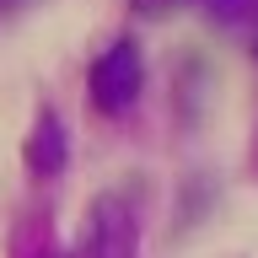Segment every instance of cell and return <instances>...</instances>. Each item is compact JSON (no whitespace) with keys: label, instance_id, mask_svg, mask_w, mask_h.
Wrapping results in <instances>:
<instances>
[{"label":"cell","instance_id":"6da1fadb","mask_svg":"<svg viewBox=\"0 0 258 258\" xmlns=\"http://www.w3.org/2000/svg\"><path fill=\"white\" fill-rule=\"evenodd\" d=\"M70 258H140V210L129 205V194L108 188L86 205Z\"/></svg>","mask_w":258,"mask_h":258},{"label":"cell","instance_id":"7a4b0ae2","mask_svg":"<svg viewBox=\"0 0 258 258\" xmlns=\"http://www.w3.org/2000/svg\"><path fill=\"white\" fill-rule=\"evenodd\" d=\"M140 86H145V59H140V43L135 38H118V43H108L92 59V102H97V113H108V118L129 113L140 102Z\"/></svg>","mask_w":258,"mask_h":258},{"label":"cell","instance_id":"3957f363","mask_svg":"<svg viewBox=\"0 0 258 258\" xmlns=\"http://www.w3.org/2000/svg\"><path fill=\"white\" fill-rule=\"evenodd\" d=\"M27 167L43 172V177H54L64 167V124L54 118V113H43V118L32 124V135H27Z\"/></svg>","mask_w":258,"mask_h":258},{"label":"cell","instance_id":"277c9868","mask_svg":"<svg viewBox=\"0 0 258 258\" xmlns=\"http://www.w3.org/2000/svg\"><path fill=\"white\" fill-rule=\"evenodd\" d=\"M205 11L226 27H242V22H253L258 16V0H205Z\"/></svg>","mask_w":258,"mask_h":258},{"label":"cell","instance_id":"5b68a950","mask_svg":"<svg viewBox=\"0 0 258 258\" xmlns=\"http://www.w3.org/2000/svg\"><path fill=\"white\" fill-rule=\"evenodd\" d=\"M140 16H167V11H177V6H188V0H129Z\"/></svg>","mask_w":258,"mask_h":258},{"label":"cell","instance_id":"8992f818","mask_svg":"<svg viewBox=\"0 0 258 258\" xmlns=\"http://www.w3.org/2000/svg\"><path fill=\"white\" fill-rule=\"evenodd\" d=\"M27 6H38V0H0V16H16V11H27Z\"/></svg>","mask_w":258,"mask_h":258}]
</instances>
